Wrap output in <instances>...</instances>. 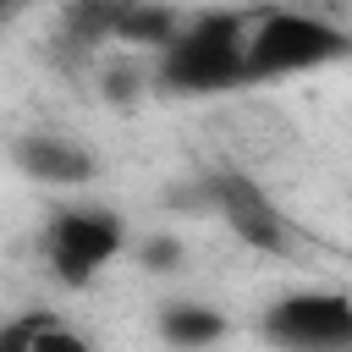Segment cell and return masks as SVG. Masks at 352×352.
Instances as JSON below:
<instances>
[{"instance_id": "13", "label": "cell", "mask_w": 352, "mask_h": 352, "mask_svg": "<svg viewBox=\"0 0 352 352\" xmlns=\"http://www.w3.org/2000/svg\"><path fill=\"white\" fill-rule=\"evenodd\" d=\"M292 6H314V11H330L336 0H292Z\"/></svg>"}, {"instance_id": "2", "label": "cell", "mask_w": 352, "mask_h": 352, "mask_svg": "<svg viewBox=\"0 0 352 352\" xmlns=\"http://www.w3.org/2000/svg\"><path fill=\"white\" fill-rule=\"evenodd\" d=\"M352 50V33L314 6H270L258 16H248V82H275V77H297V72H319L330 60H341Z\"/></svg>"}, {"instance_id": "14", "label": "cell", "mask_w": 352, "mask_h": 352, "mask_svg": "<svg viewBox=\"0 0 352 352\" xmlns=\"http://www.w3.org/2000/svg\"><path fill=\"white\" fill-rule=\"evenodd\" d=\"M11 11H16V0H0V16H11Z\"/></svg>"}, {"instance_id": "10", "label": "cell", "mask_w": 352, "mask_h": 352, "mask_svg": "<svg viewBox=\"0 0 352 352\" xmlns=\"http://www.w3.org/2000/svg\"><path fill=\"white\" fill-rule=\"evenodd\" d=\"M116 16H121V0H66V16H60V38H66L72 50L116 44Z\"/></svg>"}, {"instance_id": "6", "label": "cell", "mask_w": 352, "mask_h": 352, "mask_svg": "<svg viewBox=\"0 0 352 352\" xmlns=\"http://www.w3.org/2000/svg\"><path fill=\"white\" fill-rule=\"evenodd\" d=\"M11 165L38 187H88L99 176V154L82 138H66L55 126H33L11 138Z\"/></svg>"}, {"instance_id": "9", "label": "cell", "mask_w": 352, "mask_h": 352, "mask_svg": "<svg viewBox=\"0 0 352 352\" xmlns=\"http://www.w3.org/2000/svg\"><path fill=\"white\" fill-rule=\"evenodd\" d=\"M154 324L170 346H214L226 336V314L209 302H165Z\"/></svg>"}, {"instance_id": "5", "label": "cell", "mask_w": 352, "mask_h": 352, "mask_svg": "<svg viewBox=\"0 0 352 352\" xmlns=\"http://www.w3.org/2000/svg\"><path fill=\"white\" fill-rule=\"evenodd\" d=\"M264 336L280 346H297V352H341V346H352V297L330 292V286L286 292L280 302H270Z\"/></svg>"}, {"instance_id": "11", "label": "cell", "mask_w": 352, "mask_h": 352, "mask_svg": "<svg viewBox=\"0 0 352 352\" xmlns=\"http://www.w3.org/2000/svg\"><path fill=\"white\" fill-rule=\"evenodd\" d=\"M148 77H154V72H143L138 60H110V66L99 72V94H104L110 104H138L143 88H148Z\"/></svg>"}, {"instance_id": "8", "label": "cell", "mask_w": 352, "mask_h": 352, "mask_svg": "<svg viewBox=\"0 0 352 352\" xmlns=\"http://www.w3.org/2000/svg\"><path fill=\"white\" fill-rule=\"evenodd\" d=\"M182 28V11L165 6V0H121V16H116V44H132V50H165Z\"/></svg>"}, {"instance_id": "3", "label": "cell", "mask_w": 352, "mask_h": 352, "mask_svg": "<svg viewBox=\"0 0 352 352\" xmlns=\"http://www.w3.org/2000/svg\"><path fill=\"white\" fill-rule=\"evenodd\" d=\"M38 253L66 292H82L126 253V220L110 204H60L38 231Z\"/></svg>"}, {"instance_id": "15", "label": "cell", "mask_w": 352, "mask_h": 352, "mask_svg": "<svg viewBox=\"0 0 352 352\" xmlns=\"http://www.w3.org/2000/svg\"><path fill=\"white\" fill-rule=\"evenodd\" d=\"M16 6H33V0H16Z\"/></svg>"}, {"instance_id": "4", "label": "cell", "mask_w": 352, "mask_h": 352, "mask_svg": "<svg viewBox=\"0 0 352 352\" xmlns=\"http://www.w3.org/2000/svg\"><path fill=\"white\" fill-rule=\"evenodd\" d=\"M204 198H209V209L226 220V231L242 248L270 253V258H280V253L297 248V226L286 220V209L253 176H242V170H209L204 176Z\"/></svg>"}, {"instance_id": "7", "label": "cell", "mask_w": 352, "mask_h": 352, "mask_svg": "<svg viewBox=\"0 0 352 352\" xmlns=\"http://www.w3.org/2000/svg\"><path fill=\"white\" fill-rule=\"evenodd\" d=\"M0 346L6 352H77V346H88V336L77 324H66L55 308H22L16 319L0 324Z\"/></svg>"}, {"instance_id": "12", "label": "cell", "mask_w": 352, "mask_h": 352, "mask_svg": "<svg viewBox=\"0 0 352 352\" xmlns=\"http://www.w3.org/2000/svg\"><path fill=\"white\" fill-rule=\"evenodd\" d=\"M182 258H187V248H182L176 231H154V236L138 242V264L148 275H170V270H182Z\"/></svg>"}, {"instance_id": "1", "label": "cell", "mask_w": 352, "mask_h": 352, "mask_svg": "<svg viewBox=\"0 0 352 352\" xmlns=\"http://www.w3.org/2000/svg\"><path fill=\"white\" fill-rule=\"evenodd\" d=\"M154 82L170 94H226L248 82V16L236 11L182 16L176 38L154 50Z\"/></svg>"}]
</instances>
